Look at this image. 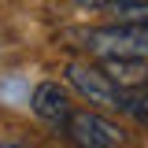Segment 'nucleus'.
I'll return each mask as SVG.
<instances>
[{"mask_svg":"<svg viewBox=\"0 0 148 148\" xmlns=\"http://www.w3.org/2000/svg\"><path fill=\"white\" fill-rule=\"evenodd\" d=\"M137 4H148V0H137Z\"/></svg>","mask_w":148,"mask_h":148,"instance_id":"9d476101","label":"nucleus"},{"mask_svg":"<svg viewBox=\"0 0 148 148\" xmlns=\"http://www.w3.org/2000/svg\"><path fill=\"white\" fill-rule=\"evenodd\" d=\"M115 22H148V4H137V0H108L104 4Z\"/></svg>","mask_w":148,"mask_h":148,"instance_id":"423d86ee","label":"nucleus"},{"mask_svg":"<svg viewBox=\"0 0 148 148\" xmlns=\"http://www.w3.org/2000/svg\"><path fill=\"white\" fill-rule=\"evenodd\" d=\"M30 108H34V115L41 122L63 130L67 119H71V111H74V104H71V92L63 89L59 82H41L34 89V96H30Z\"/></svg>","mask_w":148,"mask_h":148,"instance_id":"20e7f679","label":"nucleus"},{"mask_svg":"<svg viewBox=\"0 0 148 148\" xmlns=\"http://www.w3.org/2000/svg\"><path fill=\"white\" fill-rule=\"evenodd\" d=\"M85 52L96 59H148V22H111L85 34Z\"/></svg>","mask_w":148,"mask_h":148,"instance_id":"f257e3e1","label":"nucleus"},{"mask_svg":"<svg viewBox=\"0 0 148 148\" xmlns=\"http://www.w3.org/2000/svg\"><path fill=\"white\" fill-rule=\"evenodd\" d=\"M63 133L71 137L74 148H119V145H126L122 126H115L104 111H92V108L71 111V119H67Z\"/></svg>","mask_w":148,"mask_h":148,"instance_id":"7ed1b4c3","label":"nucleus"},{"mask_svg":"<svg viewBox=\"0 0 148 148\" xmlns=\"http://www.w3.org/2000/svg\"><path fill=\"white\" fill-rule=\"evenodd\" d=\"M78 4H82V8H104L108 0H78Z\"/></svg>","mask_w":148,"mask_h":148,"instance_id":"1a4fd4ad","label":"nucleus"},{"mask_svg":"<svg viewBox=\"0 0 148 148\" xmlns=\"http://www.w3.org/2000/svg\"><path fill=\"white\" fill-rule=\"evenodd\" d=\"M67 82L92 111H104V115L108 111H122L126 89H119L100 67H92V63H67Z\"/></svg>","mask_w":148,"mask_h":148,"instance_id":"f03ea898","label":"nucleus"},{"mask_svg":"<svg viewBox=\"0 0 148 148\" xmlns=\"http://www.w3.org/2000/svg\"><path fill=\"white\" fill-rule=\"evenodd\" d=\"M100 71L119 89H141L148 82V59H100Z\"/></svg>","mask_w":148,"mask_h":148,"instance_id":"39448f33","label":"nucleus"},{"mask_svg":"<svg viewBox=\"0 0 148 148\" xmlns=\"http://www.w3.org/2000/svg\"><path fill=\"white\" fill-rule=\"evenodd\" d=\"M122 111H126V115H133L141 126H148V92H145V89H126Z\"/></svg>","mask_w":148,"mask_h":148,"instance_id":"0eeeda50","label":"nucleus"},{"mask_svg":"<svg viewBox=\"0 0 148 148\" xmlns=\"http://www.w3.org/2000/svg\"><path fill=\"white\" fill-rule=\"evenodd\" d=\"M0 148H34V145L18 133H0Z\"/></svg>","mask_w":148,"mask_h":148,"instance_id":"6e6552de","label":"nucleus"}]
</instances>
